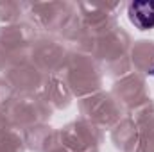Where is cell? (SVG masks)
I'll return each instance as SVG.
<instances>
[{"label":"cell","mask_w":154,"mask_h":152,"mask_svg":"<svg viewBox=\"0 0 154 152\" xmlns=\"http://www.w3.org/2000/svg\"><path fill=\"white\" fill-rule=\"evenodd\" d=\"M131 23H134L140 31H147L154 27V2H134L127 9Z\"/></svg>","instance_id":"1"},{"label":"cell","mask_w":154,"mask_h":152,"mask_svg":"<svg viewBox=\"0 0 154 152\" xmlns=\"http://www.w3.org/2000/svg\"><path fill=\"white\" fill-rule=\"evenodd\" d=\"M151 75H154V68H152V70H151Z\"/></svg>","instance_id":"2"}]
</instances>
